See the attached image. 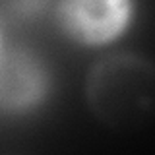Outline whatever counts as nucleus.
Segmentation results:
<instances>
[{
	"mask_svg": "<svg viewBox=\"0 0 155 155\" xmlns=\"http://www.w3.org/2000/svg\"><path fill=\"white\" fill-rule=\"evenodd\" d=\"M132 0H60L58 19L68 37L81 45H107L124 33Z\"/></svg>",
	"mask_w": 155,
	"mask_h": 155,
	"instance_id": "1",
	"label": "nucleus"
}]
</instances>
